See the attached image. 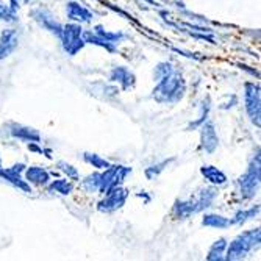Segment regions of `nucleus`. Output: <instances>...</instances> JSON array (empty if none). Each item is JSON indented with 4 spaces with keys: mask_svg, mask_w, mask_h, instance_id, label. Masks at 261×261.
<instances>
[{
    "mask_svg": "<svg viewBox=\"0 0 261 261\" xmlns=\"http://www.w3.org/2000/svg\"><path fill=\"white\" fill-rule=\"evenodd\" d=\"M0 168H2V156H0Z\"/></svg>",
    "mask_w": 261,
    "mask_h": 261,
    "instance_id": "obj_33",
    "label": "nucleus"
},
{
    "mask_svg": "<svg viewBox=\"0 0 261 261\" xmlns=\"http://www.w3.org/2000/svg\"><path fill=\"white\" fill-rule=\"evenodd\" d=\"M197 130L200 132V150L208 155L215 153L219 147V136L215 122L206 119Z\"/></svg>",
    "mask_w": 261,
    "mask_h": 261,
    "instance_id": "obj_11",
    "label": "nucleus"
},
{
    "mask_svg": "<svg viewBox=\"0 0 261 261\" xmlns=\"http://www.w3.org/2000/svg\"><path fill=\"white\" fill-rule=\"evenodd\" d=\"M200 174L211 186H216V188L224 186L228 181V177L225 175V172L213 164H203L200 168Z\"/></svg>",
    "mask_w": 261,
    "mask_h": 261,
    "instance_id": "obj_18",
    "label": "nucleus"
},
{
    "mask_svg": "<svg viewBox=\"0 0 261 261\" xmlns=\"http://www.w3.org/2000/svg\"><path fill=\"white\" fill-rule=\"evenodd\" d=\"M186 94V80L181 72L175 69L174 72L156 80L152 91V99L160 105H177Z\"/></svg>",
    "mask_w": 261,
    "mask_h": 261,
    "instance_id": "obj_1",
    "label": "nucleus"
},
{
    "mask_svg": "<svg viewBox=\"0 0 261 261\" xmlns=\"http://www.w3.org/2000/svg\"><path fill=\"white\" fill-rule=\"evenodd\" d=\"M146 2H149V4H152V5H156V4L153 2V0H146Z\"/></svg>",
    "mask_w": 261,
    "mask_h": 261,
    "instance_id": "obj_32",
    "label": "nucleus"
},
{
    "mask_svg": "<svg viewBox=\"0 0 261 261\" xmlns=\"http://www.w3.org/2000/svg\"><path fill=\"white\" fill-rule=\"evenodd\" d=\"M83 161L88 163L89 166H92V168L97 169V171H103V169H107L108 166L111 164L108 160H105L103 156L94 153V152H85L83 153Z\"/></svg>",
    "mask_w": 261,
    "mask_h": 261,
    "instance_id": "obj_26",
    "label": "nucleus"
},
{
    "mask_svg": "<svg viewBox=\"0 0 261 261\" xmlns=\"http://www.w3.org/2000/svg\"><path fill=\"white\" fill-rule=\"evenodd\" d=\"M0 20L5 22H16L17 20V13L7 4L5 0H0Z\"/></svg>",
    "mask_w": 261,
    "mask_h": 261,
    "instance_id": "obj_29",
    "label": "nucleus"
},
{
    "mask_svg": "<svg viewBox=\"0 0 261 261\" xmlns=\"http://www.w3.org/2000/svg\"><path fill=\"white\" fill-rule=\"evenodd\" d=\"M174 161H175V156H171V158L161 160V161H158V163H155V164H150L149 168H146V171H144L146 178H147V180H155V178H158L166 169L169 168V166H171Z\"/></svg>",
    "mask_w": 261,
    "mask_h": 261,
    "instance_id": "obj_23",
    "label": "nucleus"
},
{
    "mask_svg": "<svg viewBox=\"0 0 261 261\" xmlns=\"http://www.w3.org/2000/svg\"><path fill=\"white\" fill-rule=\"evenodd\" d=\"M57 168L60 172H63L69 180H72V181H80V172L79 169L75 168V166H72L70 163L64 161V160H60L57 161Z\"/></svg>",
    "mask_w": 261,
    "mask_h": 261,
    "instance_id": "obj_27",
    "label": "nucleus"
},
{
    "mask_svg": "<svg viewBox=\"0 0 261 261\" xmlns=\"http://www.w3.org/2000/svg\"><path fill=\"white\" fill-rule=\"evenodd\" d=\"M259 215V205H253L250 208H241L233 215V218H230L231 221V227L233 225H244L249 221H253L255 218H258Z\"/></svg>",
    "mask_w": 261,
    "mask_h": 261,
    "instance_id": "obj_21",
    "label": "nucleus"
},
{
    "mask_svg": "<svg viewBox=\"0 0 261 261\" xmlns=\"http://www.w3.org/2000/svg\"><path fill=\"white\" fill-rule=\"evenodd\" d=\"M7 133L17 139V141H23V142H41V133L29 125L23 124H17V122H8L7 124Z\"/></svg>",
    "mask_w": 261,
    "mask_h": 261,
    "instance_id": "obj_13",
    "label": "nucleus"
},
{
    "mask_svg": "<svg viewBox=\"0 0 261 261\" xmlns=\"http://www.w3.org/2000/svg\"><path fill=\"white\" fill-rule=\"evenodd\" d=\"M218 196H219V193H218L216 186L202 188L200 191L193 197L194 203H196V208H197V213H203V211L210 210L213 205H215Z\"/></svg>",
    "mask_w": 261,
    "mask_h": 261,
    "instance_id": "obj_17",
    "label": "nucleus"
},
{
    "mask_svg": "<svg viewBox=\"0 0 261 261\" xmlns=\"http://www.w3.org/2000/svg\"><path fill=\"white\" fill-rule=\"evenodd\" d=\"M47 191L50 194H58V196H70L74 193L75 185L72 180L69 178H58V180H50L47 183Z\"/></svg>",
    "mask_w": 261,
    "mask_h": 261,
    "instance_id": "obj_19",
    "label": "nucleus"
},
{
    "mask_svg": "<svg viewBox=\"0 0 261 261\" xmlns=\"http://www.w3.org/2000/svg\"><path fill=\"white\" fill-rule=\"evenodd\" d=\"M228 241L225 238H219L215 243L211 244V247L208 249L206 253V259L208 261H222L225 259V250H227Z\"/></svg>",
    "mask_w": 261,
    "mask_h": 261,
    "instance_id": "obj_22",
    "label": "nucleus"
},
{
    "mask_svg": "<svg viewBox=\"0 0 261 261\" xmlns=\"http://www.w3.org/2000/svg\"><path fill=\"white\" fill-rule=\"evenodd\" d=\"M83 27L82 23L77 22H69L63 25V30L58 36L61 47L66 55L69 57H75L80 50L85 49V38H83Z\"/></svg>",
    "mask_w": 261,
    "mask_h": 261,
    "instance_id": "obj_5",
    "label": "nucleus"
},
{
    "mask_svg": "<svg viewBox=\"0 0 261 261\" xmlns=\"http://www.w3.org/2000/svg\"><path fill=\"white\" fill-rule=\"evenodd\" d=\"M30 16L42 30H47L57 38L60 36V33L63 30V23L57 19V16L52 13V10H49L47 7H35L30 11Z\"/></svg>",
    "mask_w": 261,
    "mask_h": 261,
    "instance_id": "obj_10",
    "label": "nucleus"
},
{
    "mask_svg": "<svg viewBox=\"0 0 261 261\" xmlns=\"http://www.w3.org/2000/svg\"><path fill=\"white\" fill-rule=\"evenodd\" d=\"M259 243H261V231H259V227L246 230V231L240 233L238 236H236V238H233L231 243H228L227 250H225V259H227V261L244 259V258L249 256L255 249L259 247Z\"/></svg>",
    "mask_w": 261,
    "mask_h": 261,
    "instance_id": "obj_2",
    "label": "nucleus"
},
{
    "mask_svg": "<svg viewBox=\"0 0 261 261\" xmlns=\"http://www.w3.org/2000/svg\"><path fill=\"white\" fill-rule=\"evenodd\" d=\"M80 186L83 188V191L88 193V194H99V191H100V171L86 175L80 181Z\"/></svg>",
    "mask_w": 261,
    "mask_h": 261,
    "instance_id": "obj_25",
    "label": "nucleus"
},
{
    "mask_svg": "<svg viewBox=\"0 0 261 261\" xmlns=\"http://www.w3.org/2000/svg\"><path fill=\"white\" fill-rule=\"evenodd\" d=\"M108 82L117 83L122 91H130L136 85V75L125 66H116L108 72Z\"/></svg>",
    "mask_w": 261,
    "mask_h": 261,
    "instance_id": "obj_12",
    "label": "nucleus"
},
{
    "mask_svg": "<svg viewBox=\"0 0 261 261\" xmlns=\"http://www.w3.org/2000/svg\"><path fill=\"white\" fill-rule=\"evenodd\" d=\"M244 108L250 122L259 128L261 127V88L259 83L246 82L244 83Z\"/></svg>",
    "mask_w": 261,
    "mask_h": 261,
    "instance_id": "obj_6",
    "label": "nucleus"
},
{
    "mask_svg": "<svg viewBox=\"0 0 261 261\" xmlns=\"http://www.w3.org/2000/svg\"><path fill=\"white\" fill-rule=\"evenodd\" d=\"M23 177L30 185L39 188H45L47 183L52 180V174L42 166H27L25 171H23Z\"/></svg>",
    "mask_w": 261,
    "mask_h": 261,
    "instance_id": "obj_16",
    "label": "nucleus"
},
{
    "mask_svg": "<svg viewBox=\"0 0 261 261\" xmlns=\"http://www.w3.org/2000/svg\"><path fill=\"white\" fill-rule=\"evenodd\" d=\"M27 164L25 163H16L11 168H0V180H4L10 186L16 188L17 191L30 194L32 193V185L23 177V171H25Z\"/></svg>",
    "mask_w": 261,
    "mask_h": 261,
    "instance_id": "obj_9",
    "label": "nucleus"
},
{
    "mask_svg": "<svg viewBox=\"0 0 261 261\" xmlns=\"http://www.w3.org/2000/svg\"><path fill=\"white\" fill-rule=\"evenodd\" d=\"M132 168L122 164H110L107 169L100 171V191L99 194H105L114 186L124 185L127 175L132 174Z\"/></svg>",
    "mask_w": 261,
    "mask_h": 261,
    "instance_id": "obj_8",
    "label": "nucleus"
},
{
    "mask_svg": "<svg viewBox=\"0 0 261 261\" xmlns=\"http://www.w3.org/2000/svg\"><path fill=\"white\" fill-rule=\"evenodd\" d=\"M66 14H67V19L70 22H77V23H91L96 17L88 7H85L83 4L77 2V0H69L66 4Z\"/></svg>",
    "mask_w": 261,
    "mask_h": 261,
    "instance_id": "obj_14",
    "label": "nucleus"
},
{
    "mask_svg": "<svg viewBox=\"0 0 261 261\" xmlns=\"http://www.w3.org/2000/svg\"><path fill=\"white\" fill-rule=\"evenodd\" d=\"M128 196H130V191L127 188H124V185L114 186L110 189V191H107L103 194V197L99 200L97 211L103 213V215H111V213L119 211L125 205Z\"/></svg>",
    "mask_w": 261,
    "mask_h": 261,
    "instance_id": "obj_7",
    "label": "nucleus"
},
{
    "mask_svg": "<svg viewBox=\"0 0 261 261\" xmlns=\"http://www.w3.org/2000/svg\"><path fill=\"white\" fill-rule=\"evenodd\" d=\"M83 38L86 44L102 47L108 54H116L117 45L127 39V35L124 32H110L102 25H96L92 30H85Z\"/></svg>",
    "mask_w": 261,
    "mask_h": 261,
    "instance_id": "obj_4",
    "label": "nucleus"
},
{
    "mask_svg": "<svg viewBox=\"0 0 261 261\" xmlns=\"http://www.w3.org/2000/svg\"><path fill=\"white\" fill-rule=\"evenodd\" d=\"M174 70H175V67H174L172 63H169V61H161L153 69V80L156 82V80H160V79H163L166 75H169L171 72H174Z\"/></svg>",
    "mask_w": 261,
    "mask_h": 261,
    "instance_id": "obj_28",
    "label": "nucleus"
},
{
    "mask_svg": "<svg viewBox=\"0 0 261 261\" xmlns=\"http://www.w3.org/2000/svg\"><path fill=\"white\" fill-rule=\"evenodd\" d=\"M20 2H23V4H30L32 0H20Z\"/></svg>",
    "mask_w": 261,
    "mask_h": 261,
    "instance_id": "obj_31",
    "label": "nucleus"
},
{
    "mask_svg": "<svg viewBox=\"0 0 261 261\" xmlns=\"http://www.w3.org/2000/svg\"><path fill=\"white\" fill-rule=\"evenodd\" d=\"M211 99L210 97H205L203 100H202V103H200V113H199V117L197 119H194V121H191L188 124V127H186V130L188 132H193V130H197L206 119H210V111H211Z\"/></svg>",
    "mask_w": 261,
    "mask_h": 261,
    "instance_id": "obj_24",
    "label": "nucleus"
},
{
    "mask_svg": "<svg viewBox=\"0 0 261 261\" xmlns=\"http://www.w3.org/2000/svg\"><path fill=\"white\" fill-rule=\"evenodd\" d=\"M202 225L206 228H216V230H225L231 227L230 218H225L218 213H205L202 218Z\"/></svg>",
    "mask_w": 261,
    "mask_h": 261,
    "instance_id": "obj_20",
    "label": "nucleus"
},
{
    "mask_svg": "<svg viewBox=\"0 0 261 261\" xmlns=\"http://www.w3.org/2000/svg\"><path fill=\"white\" fill-rule=\"evenodd\" d=\"M27 149L33 153H39V155H44L47 160H52L54 158V152L52 149H45L41 146V142H27Z\"/></svg>",
    "mask_w": 261,
    "mask_h": 261,
    "instance_id": "obj_30",
    "label": "nucleus"
},
{
    "mask_svg": "<svg viewBox=\"0 0 261 261\" xmlns=\"http://www.w3.org/2000/svg\"><path fill=\"white\" fill-rule=\"evenodd\" d=\"M259 185H261V156L258 149L256 153L250 158L244 174L236 180V186H238V193L243 200H252L259 193Z\"/></svg>",
    "mask_w": 261,
    "mask_h": 261,
    "instance_id": "obj_3",
    "label": "nucleus"
},
{
    "mask_svg": "<svg viewBox=\"0 0 261 261\" xmlns=\"http://www.w3.org/2000/svg\"><path fill=\"white\" fill-rule=\"evenodd\" d=\"M19 47V33L14 29L0 32V61L10 58Z\"/></svg>",
    "mask_w": 261,
    "mask_h": 261,
    "instance_id": "obj_15",
    "label": "nucleus"
}]
</instances>
